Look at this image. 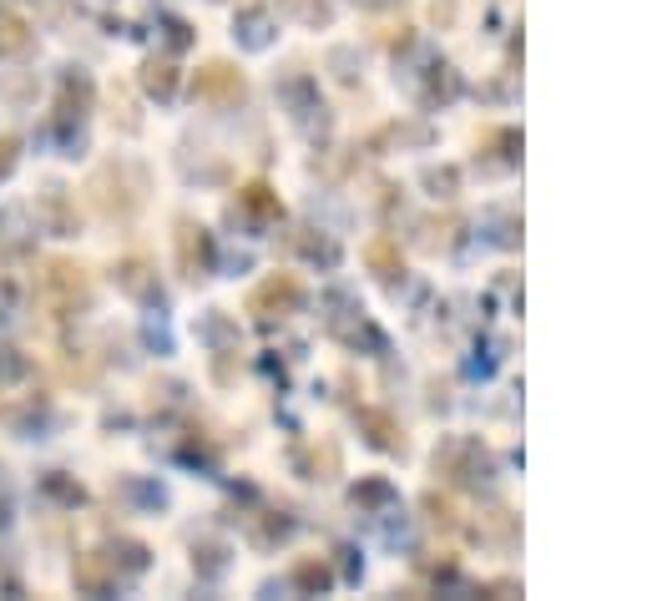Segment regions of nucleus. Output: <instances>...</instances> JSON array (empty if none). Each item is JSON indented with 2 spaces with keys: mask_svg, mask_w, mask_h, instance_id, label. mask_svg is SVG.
I'll return each instance as SVG.
<instances>
[{
  "mask_svg": "<svg viewBox=\"0 0 647 601\" xmlns=\"http://www.w3.org/2000/svg\"><path fill=\"white\" fill-rule=\"evenodd\" d=\"M41 288H46V293H51L61 309H81V303L92 299L86 268H77V263H46V274H41Z\"/></svg>",
  "mask_w": 647,
  "mask_h": 601,
  "instance_id": "nucleus-1",
  "label": "nucleus"
},
{
  "mask_svg": "<svg viewBox=\"0 0 647 601\" xmlns=\"http://www.w3.org/2000/svg\"><path fill=\"white\" fill-rule=\"evenodd\" d=\"M193 92L208 96V102H239V96H243V77L228 61H208L198 71V81H193Z\"/></svg>",
  "mask_w": 647,
  "mask_h": 601,
  "instance_id": "nucleus-2",
  "label": "nucleus"
},
{
  "mask_svg": "<svg viewBox=\"0 0 647 601\" xmlns=\"http://www.w3.org/2000/svg\"><path fill=\"white\" fill-rule=\"evenodd\" d=\"M31 51V26L21 15H0V56H26Z\"/></svg>",
  "mask_w": 647,
  "mask_h": 601,
  "instance_id": "nucleus-3",
  "label": "nucleus"
},
{
  "mask_svg": "<svg viewBox=\"0 0 647 601\" xmlns=\"http://www.w3.org/2000/svg\"><path fill=\"white\" fill-rule=\"evenodd\" d=\"M299 299V284H293V278H274V284H264L258 288V293H253V309H258V314H264V309H289V303Z\"/></svg>",
  "mask_w": 647,
  "mask_h": 601,
  "instance_id": "nucleus-4",
  "label": "nucleus"
},
{
  "mask_svg": "<svg viewBox=\"0 0 647 601\" xmlns=\"http://www.w3.org/2000/svg\"><path fill=\"white\" fill-rule=\"evenodd\" d=\"M77 587L81 591H106L112 587V571L102 566V556H81L77 562Z\"/></svg>",
  "mask_w": 647,
  "mask_h": 601,
  "instance_id": "nucleus-5",
  "label": "nucleus"
},
{
  "mask_svg": "<svg viewBox=\"0 0 647 601\" xmlns=\"http://www.w3.org/2000/svg\"><path fill=\"white\" fill-rule=\"evenodd\" d=\"M142 86H147L152 96H172L177 77H172V66H167V61H147V66H142Z\"/></svg>",
  "mask_w": 647,
  "mask_h": 601,
  "instance_id": "nucleus-6",
  "label": "nucleus"
},
{
  "mask_svg": "<svg viewBox=\"0 0 647 601\" xmlns=\"http://www.w3.org/2000/svg\"><path fill=\"white\" fill-rule=\"evenodd\" d=\"M117 284L127 288V293H132V299H147V293H152V278H147V263H122V274H117Z\"/></svg>",
  "mask_w": 647,
  "mask_h": 601,
  "instance_id": "nucleus-7",
  "label": "nucleus"
},
{
  "mask_svg": "<svg viewBox=\"0 0 647 601\" xmlns=\"http://www.w3.org/2000/svg\"><path fill=\"white\" fill-rule=\"evenodd\" d=\"M203 263H208V238L198 228V243H193V228H183V268L187 274H203Z\"/></svg>",
  "mask_w": 647,
  "mask_h": 601,
  "instance_id": "nucleus-8",
  "label": "nucleus"
},
{
  "mask_svg": "<svg viewBox=\"0 0 647 601\" xmlns=\"http://www.w3.org/2000/svg\"><path fill=\"white\" fill-rule=\"evenodd\" d=\"M243 208L258 212V218H278V197H268L264 183H253V187H243Z\"/></svg>",
  "mask_w": 647,
  "mask_h": 601,
  "instance_id": "nucleus-9",
  "label": "nucleus"
},
{
  "mask_svg": "<svg viewBox=\"0 0 647 601\" xmlns=\"http://www.w3.org/2000/svg\"><path fill=\"white\" fill-rule=\"evenodd\" d=\"M11 167H15V142L11 137H0V177H5Z\"/></svg>",
  "mask_w": 647,
  "mask_h": 601,
  "instance_id": "nucleus-10",
  "label": "nucleus"
}]
</instances>
